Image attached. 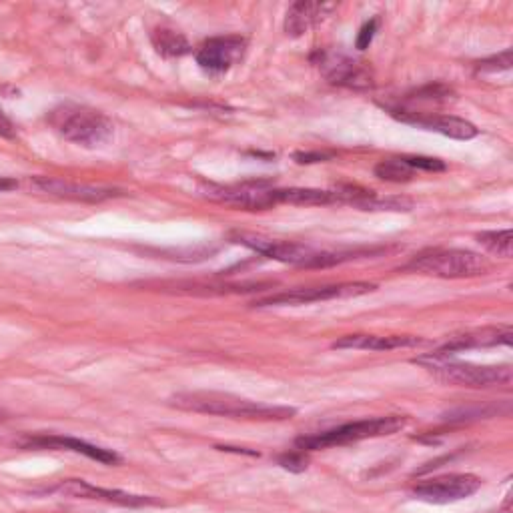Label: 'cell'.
Listing matches in <instances>:
<instances>
[{
	"label": "cell",
	"mask_w": 513,
	"mask_h": 513,
	"mask_svg": "<svg viewBox=\"0 0 513 513\" xmlns=\"http://www.w3.org/2000/svg\"><path fill=\"white\" fill-rule=\"evenodd\" d=\"M171 407L189 413L217 415L229 419H245V421H285L291 419L297 411L293 407L283 405H265L251 399H243L231 393L219 391H183L169 399Z\"/></svg>",
	"instance_id": "cell-1"
},
{
	"label": "cell",
	"mask_w": 513,
	"mask_h": 513,
	"mask_svg": "<svg viewBox=\"0 0 513 513\" xmlns=\"http://www.w3.org/2000/svg\"><path fill=\"white\" fill-rule=\"evenodd\" d=\"M233 239L257 251L259 255H265L273 261H281L287 265H297V267H331V265H339L343 261H351L361 255L373 253V251H323L303 243L279 241V239L249 235V233H239Z\"/></svg>",
	"instance_id": "cell-2"
},
{
	"label": "cell",
	"mask_w": 513,
	"mask_h": 513,
	"mask_svg": "<svg viewBox=\"0 0 513 513\" xmlns=\"http://www.w3.org/2000/svg\"><path fill=\"white\" fill-rule=\"evenodd\" d=\"M49 125L67 141L93 149L113 137V121L85 105H61L49 113Z\"/></svg>",
	"instance_id": "cell-3"
},
{
	"label": "cell",
	"mask_w": 513,
	"mask_h": 513,
	"mask_svg": "<svg viewBox=\"0 0 513 513\" xmlns=\"http://www.w3.org/2000/svg\"><path fill=\"white\" fill-rule=\"evenodd\" d=\"M403 271L439 279H469L487 275L491 271V263L465 249H429L415 255Z\"/></svg>",
	"instance_id": "cell-4"
},
{
	"label": "cell",
	"mask_w": 513,
	"mask_h": 513,
	"mask_svg": "<svg viewBox=\"0 0 513 513\" xmlns=\"http://www.w3.org/2000/svg\"><path fill=\"white\" fill-rule=\"evenodd\" d=\"M407 425V417L403 415H385V417H373V419H361V421H351L321 433L313 435H303L295 441V447L299 451H317V449H327V447H339V445H349L357 443L363 439H373V437H383L397 433Z\"/></svg>",
	"instance_id": "cell-5"
},
{
	"label": "cell",
	"mask_w": 513,
	"mask_h": 513,
	"mask_svg": "<svg viewBox=\"0 0 513 513\" xmlns=\"http://www.w3.org/2000/svg\"><path fill=\"white\" fill-rule=\"evenodd\" d=\"M417 361L425 365L441 381L455 383L461 387H473V389L507 387L511 385V379H513L511 365H473V363L451 361L447 357H437V355H427Z\"/></svg>",
	"instance_id": "cell-6"
},
{
	"label": "cell",
	"mask_w": 513,
	"mask_h": 513,
	"mask_svg": "<svg viewBox=\"0 0 513 513\" xmlns=\"http://www.w3.org/2000/svg\"><path fill=\"white\" fill-rule=\"evenodd\" d=\"M377 287L373 283H339V285H319V287H299L291 291H281L275 295H267L261 299H255L251 307L263 309V307H287V305H307L317 301H329V299H345V297H359L375 291Z\"/></svg>",
	"instance_id": "cell-7"
},
{
	"label": "cell",
	"mask_w": 513,
	"mask_h": 513,
	"mask_svg": "<svg viewBox=\"0 0 513 513\" xmlns=\"http://www.w3.org/2000/svg\"><path fill=\"white\" fill-rule=\"evenodd\" d=\"M479 487H481V479L477 475L447 473V475L421 481L419 485L413 487V495L415 499H421L427 503L445 505V503H455L471 497L473 493L479 491Z\"/></svg>",
	"instance_id": "cell-8"
},
{
	"label": "cell",
	"mask_w": 513,
	"mask_h": 513,
	"mask_svg": "<svg viewBox=\"0 0 513 513\" xmlns=\"http://www.w3.org/2000/svg\"><path fill=\"white\" fill-rule=\"evenodd\" d=\"M317 67L331 85L367 91L373 87V71L367 63L341 53H317Z\"/></svg>",
	"instance_id": "cell-9"
},
{
	"label": "cell",
	"mask_w": 513,
	"mask_h": 513,
	"mask_svg": "<svg viewBox=\"0 0 513 513\" xmlns=\"http://www.w3.org/2000/svg\"><path fill=\"white\" fill-rule=\"evenodd\" d=\"M51 491L61 493L65 497L105 501V503H115V505H123V507H147V505L163 503L161 499L151 497V495H135V493H127L121 489L97 487L85 479H65L59 485H55Z\"/></svg>",
	"instance_id": "cell-10"
},
{
	"label": "cell",
	"mask_w": 513,
	"mask_h": 513,
	"mask_svg": "<svg viewBox=\"0 0 513 513\" xmlns=\"http://www.w3.org/2000/svg\"><path fill=\"white\" fill-rule=\"evenodd\" d=\"M391 117H395L401 123L439 133L443 137L455 139V141H469L479 135L475 125H471L465 119L453 117V115H435V113H417V111H405V109H389Z\"/></svg>",
	"instance_id": "cell-11"
},
{
	"label": "cell",
	"mask_w": 513,
	"mask_h": 513,
	"mask_svg": "<svg viewBox=\"0 0 513 513\" xmlns=\"http://www.w3.org/2000/svg\"><path fill=\"white\" fill-rule=\"evenodd\" d=\"M205 195L211 201L229 205V207H237V209H245V211H263V209H271L275 207L273 201V189L269 187V183L261 181H251V183H243V185H235V187H207Z\"/></svg>",
	"instance_id": "cell-12"
},
{
	"label": "cell",
	"mask_w": 513,
	"mask_h": 513,
	"mask_svg": "<svg viewBox=\"0 0 513 513\" xmlns=\"http://www.w3.org/2000/svg\"><path fill=\"white\" fill-rule=\"evenodd\" d=\"M247 49V41L239 35H227V37H213L205 41L197 49V63L203 71L219 75L229 71L233 65H237Z\"/></svg>",
	"instance_id": "cell-13"
},
{
	"label": "cell",
	"mask_w": 513,
	"mask_h": 513,
	"mask_svg": "<svg viewBox=\"0 0 513 513\" xmlns=\"http://www.w3.org/2000/svg\"><path fill=\"white\" fill-rule=\"evenodd\" d=\"M23 449H57V451H73L81 453L93 461H99L103 465H117L121 463V457L113 449H105L99 445H93L89 441L71 437V435H29L19 441Z\"/></svg>",
	"instance_id": "cell-14"
},
{
	"label": "cell",
	"mask_w": 513,
	"mask_h": 513,
	"mask_svg": "<svg viewBox=\"0 0 513 513\" xmlns=\"http://www.w3.org/2000/svg\"><path fill=\"white\" fill-rule=\"evenodd\" d=\"M33 185L45 195H51L57 199H67V201H83V203H103V201L123 195V191H119V189L85 185V183L65 181V179H57V177H35Z\"/></svg>",
	"instance_id": "cell-15"
},
{
	"label": "cell",
	"mask_w": 513,
	"mask_h": 513,
	"mask_svg": "<svg viewBox=\"0 0 513 513\" xmlns=\"http://www.w3.org/2000/svg\"><path fill=\"white\" fill-rule=\"evenodd\" d=\"M513 331L511 327H483V329H473L465 331L461 335L451 337L441 349H437L431 355L437 357H447L449 353L463 351V349H475V347H493V345H511Z\"/></svg>",
	"instance_id": "cell-16"
},
{
	"label": "cell",
	"mask_w": 513,
	"mask_h": 513,
	"mask_svg": "<svg viewBox=\"0 0 513 513\" xmlns=\"http://www.w3.org/2000/svg\"><path fill=\"white\" fill-rule=\"evenodd\" d=\"M423 341L413 335H345L333 343V349H363V351H393L417 347Z\"/></svg>",
	"instance_id": "cell-17"
},
{
	"label": "cell",
	"mask_w": 513,
	"mask_h": 513,
	"mask_svg": "<svg viewBox=\"0 0 513 513\" xmlns=\"http://www.w3.org/2000/svg\"><path fill=\"white\" fill-rule=\"evenodd\" d=\"M331 9H333V5L307 3V0H301V3L291 5L287 11V17H285V33L295 39L305 35L317 23H321Z\"/></svg>",
	"instance_id": "cell-18"
},
{
	"label": "cell",
	"mask_w": 513,
	"mask_h": 513,
	"mask_svg": "<svg viewBox=\"0 0 513 513\" xmlns=\"http://www.w3.org/2000/svg\"><path fill=\"white\" fill-rule=\"evenodd\" d=\"M153 47L157 49L159 55L169 57V59H179L191 53V45L185 39V35H181L179 31L167 29V27H159L153 31L151 35Z\"/></svg>",
	"instance_id": "cell-19"
},
{
	"label": "cell",
	"mask_w": 513,
	"mask_h": 513,
	"mask_svg": "<svg viewBox=\"0 0 513 513\" xmlns=\"http://www.w3.org/2000/svg\"><path fill=\"white\" fill-rule=\"evenodd\" d=\"M353 207L361 211H411L413 201L407 197H379L373 191H361V195L353 201Z\"/></svg>",
	"instance_id": "cell-20"
},
{
	"label": "cell",
	"mask_w": 513,
	"mask_h": 513,
	"mask_svg": "<svg viewBox=\"0 0 513 513\" xmlns=\"http://www.w3.org/2000/svg\"><path fill=\"white\" fill-rule=\"evenodd\" d=\"M477 243L485 247L491 255L509 259L513 255V233L509 229L505 231H483L475 235Z\"/></svg>",
	"instance_id": "cell-21"
},
{
	"label": "cell",
	"mask_w": 513,
	"mask_h": 513,
	"mask_svg": "<svg viewBox=\"0 0 513 513\" xmlns=\"http://www.w3.org/2000/svg\"><path fill=\"white\" fill-rule=\"evenodd\" d=\"M373 173H375V177H379L381 181H387V183H407L415 177V171L407 165V161L403 157L385 159V161L377 163Z\"/></svg>",
	"instance_id": "cell-22"
},
{
	"label": "cell",
	"mask_w": 513,
	"mask_h": 513,
	"mask_svg": "<svg viewBox=\"0 0 513 513\" xmlns=\"http://www.w3.org/2000/svg\"><path fill=\"white\" fill-rule=\"evenodd\" d=\"M511 69V49H505L503 53L483 59L475 65L477 75H489V73H503Z\"/></svg>",
	"instance_id": "cell-23"
},
{
	"label": "cell",
	"mask_w": 513,
	"mask_h": 513,
	"mask_svg": "<svg viewBox=\"0 0 513 513\" xmlns=\"http://www.w3.org/2000/svg\"><path fill=\"white\" fill-rule=\"evenodd\" d=\"M453 95V91L441 83H431V85H425L417 91L411 93V101H449Z\"/></svg>",
	"instance_id": "cell-24"
},
{
	"label": "cell",
	"mask_w": 513,
	"mask_h": 513,
	"mask_svg": "<svg viewBox=\"0 0 513 513\" xmlns=\"http://www.w3.org/2000/svg\"><path fill=\"white\" fill-rule=\"evenodd\" d=\"M407 161V165L413 169V171H427V173H441L447 169V165L439 159H433V157H403Z\"/></svg>",
	"instance_id": "cell-25"
},
{
	"label": "cell",
	"mask_w": 513,
	"mask_h": 513,
	"mask_svg": "<svg viewBox=\"0 0 513 513\" xmlns=\"http://www.w3.org/2000/svg\"><path fill=\"white\" fill-rule=\"evenodd\" d=\"M279 465L289 469V471H305L307 469V459H305L303 451H293V453L281 455Z\"/></svg>",
	"instance_id": "cell-26"
},
{
	"label": "cell",
	"mask_w": 513,
	"mask_h": 513,
	"mask_svg": "<svg viewBox=\"0 0 513 513\" xmlns=\"http://www.w3.org/2000/svg\"><path fill=\"white\" fill-rule=\"evenodd\" d=\"M377 27H379V19H371L369 23H365L361 27V31L357 35V43H355L359 51H365L371 45V41H373V37L377 33Z\"/></svg>",
	"instance_id": "cell-27"
},
{
	"label": "cell",
	"mask_w": 513,
	"mask_h": 513,
	"mask_svg": "<svg viewBox=\"0 0 513 513\" xmlns=\"http://www.w3.org/2000/svg\"><path fill=\"white\" fill-rule=\"evenodd\" d=\"M0 137H7V139L15 137V127L3 113H0Z\"/></svg>",
	"instance_id": "cell-28"
},
{
	"label": "cell",
	"mask_w": 513,
	"mask_h": 513,
	"mask_svg": "<svg viewBox=\"0 0 513 513\" xmlns=\"http://www.w3.org/2000/svg\"><path fill=\"white\" fill-rule=\"evenodd\" d=\"M19 183L15 179H9V177H0V193L3 191H11V189H17Z\"/></svg>",
	"instance_id": "cell-29"
},
{
	"label": "cell",
	"mask_w": 513,
	"mask_h": 513,
	"mask_svg": "<svg viewBox=\"0 0 513 513\" xmlns=\"http://www.w3.org/2000/svg\"><path fill=\"white\" fill-rule=\"evenodd\" d=\"M7 419V413H5V409H0V421H5Z\"/></svg>",
	"instance_id": "cell-30"
}]
</instances>
